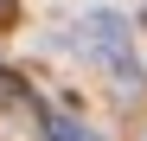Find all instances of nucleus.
Listing matches in <instances>:
<instances>
[{
    "instance_id": "f257e3e1",
    "label": "nucleus",
    "mask_w": 147,
    "mask_h": 141,
    "mask_svg": "<svg viewBox=\"0 0 147 141\" xmlns=\"http://www.w3.org/2000/svg\"><path fill=\"white\" fill-rule=\"evenodd\" d=\"M77 52L96 58V64H109L115 77H134V58H128V19H115V13H90L83 26H77Z\"/></svg>"
},
{
    "instance_id": "f03ea898",
    "label": "nucleus",
    "mask_w": 147,
    "mask_h": 141,
    "mask_svg": "<svg viewBox=\"0 0 147 141\" xmlns=\"http://www.w3.org/2000/svg\"><path fill=\"white\" fill-rule=\"evenodd\" d=\"M45 141H102V135L83 128L77 115H58V122H45Z\"/></svg>"
},
{
    "instance_id": "7ed1b4c3",
    "label": "nucleus",
    "mask_w": 147,
    "mask_h": 141,
    "mask_svg": "<svg viewBox=\"0 0 147 141\" xmlns=\"http://www.w3.org/2000/svg\"><path fill=\"white\" fill-rule=\"evenodd\" d=\"M7 103H26V90H19L13 70H0V109H7Z\"/></svg>"
},
{
    "instance_id": "20e7f679",
    "label": "nucleus",
    "mask_w": 147,
    "mask_h": 141,
    "mask_svg": "<svg viewBox=\"0 0 147 141\" xmlns=\"http://www.w3.org/2000/svg\"><path fill=\"white\" fill-rule=\"evenodd\" d=\"M13 7H19V0H0V19H13Z\"/></svg>"
}]
</instances>
